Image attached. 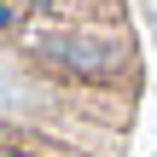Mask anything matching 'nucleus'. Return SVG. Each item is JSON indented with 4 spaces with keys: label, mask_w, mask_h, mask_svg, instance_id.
<instances>
[{
    "label": "nucleus",
    "mask_w": 157,
    "mask_h": 157,
    "mask_svg": "<svg viewBox=\"0 0 157 157\" xmlns=\"http://www.w3.org/2000/svg\"><path fill=\"white\" fill-rule=\"evenodd\" d=\"M41 52H52V58L76 64L82 76H93V70H105V64H111V47H105V41H93V35H41Z\"/></svg>",
    "instance_id": "obj_1"
},
{
    "label": "nucleus",
    "mask_w": 157,
    "mask_h": 157,
    "mask_svg": "<svg viewBox=\"0 0 157 157\" xmlns=\"http://www.w3.org/2000/svg\"><path fill=\"white\" fill-rule=\"evenodd\" d=\"M0 157H12V151H0Z\"/></svg>",
    "instance_id": "obj_2"
}]
</instances>
